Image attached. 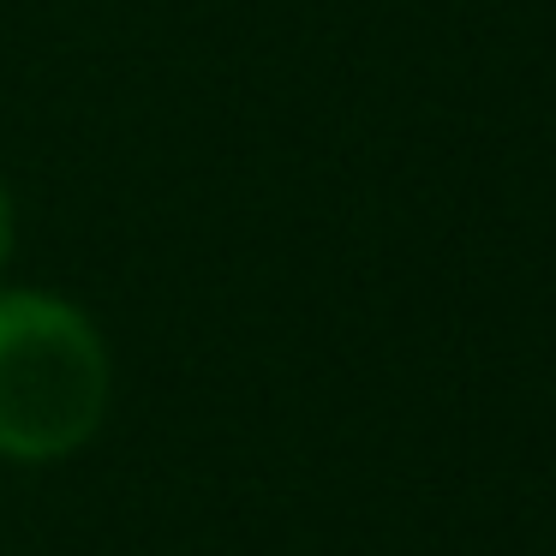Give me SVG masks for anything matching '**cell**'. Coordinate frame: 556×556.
<instances>
[{"instance_id":"6da1fadb","label":"cell","mask_w":556,"mask_h":556,"mask_svg":"<svg viewBox=\"0 0 556 556\" xmlns=\"http://www.w3.org/2000/svg\"><path fill=\"white\" fill-rule=\"evenodd\" d=\"M114 407V353L85 305L0 288V460L49 467L97 443Z\"/></svg>"},{"instance_id":"7a4b0ae2","label":"cell","mask_w":556,"mask_h":556,"mask_svg":"<svg viewBox=\"0 0 556 556\" xmlns=\"http://www.w3.org/2000/svg\"><path fill=\"white\" fill-rule=\"evenodd\" d=\"M13 240H18V216H13L7 186H0V276H7V264H13Z\"/></svg>"}]
</instances>
